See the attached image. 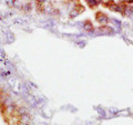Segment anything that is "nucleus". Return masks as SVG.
Returning a JSON list of instances; mask_svg holds the SVG:
<instances>
[{
    "instance_id": "obj_1",
    "label": "nucleus",
    "mask_w": 133,
    "mask_h": 125,
    "mask_svg": "<svg viewBox=\"0 0 133 125\" xmlns=\"http://www.w3.org/2000/svg\"><path fill=\"white\" fill-rule=\"evenodd\" d=\"M95 20H97L99 23H101V24H104V23L110 21L109 17H108L105 13H103L102 11H99V12L95 13Z\"/></svg>"
},
{
    "instance_id": "obj_2",
    "label": "nucleus",
    "mask_w": 133,
    "mask_h": 125,
    "mask_svg": "<svg viewBox=\"0 0 133 125\" xmlns=\"http://www.w3.org/2000/svg\"><path fill=\"white\" fill-rule=\"evenodd\" d=\"M35 5H36V9L39 13H43L45 12V2L44 0H36L35 1Z\"/></svg>"
},
{
    "instance_id": "obj_3",
    "label": "nucleus",
    "mask_w": 133,
    "mask_h": 125,
    "mask_svg": "<svg viewBox=\"0 0 133 125\" xmlns=\"http://www.w3.org/2000/svg\"><path fill=\"white\" fill-rule=\"evenodd\" d=\"M80 8H83V6L80 5V3H78V7H74L73 9L71 10V12H70V18H73V17H76L78 15L82 13V12H83L82 10H78V9H80Z\"/></svg>"
},
{
    "instance_id": "obj_4",
    "label": "nucleus",
    "mask_w": 133,
    "mask_h": 125,
    "mask_svg": "<svg viewBox=\"0 0 133 125\" xmlns=\"http://www.w3.org/2000/svg\"><path fill=\"white\" fill-rule=\"evenodd\" d=\"M99 31L102 32L103 34H109V33L113 32V30H112L109 26H104V24H102L101 27H99Z\"/></svg>"
},
{
    "instance_id": "obj_5",
    "label": "nucleus",
    "mask_w": 133,
    "mask_h": 125,
    "mask_svg": "<svg viewBox=\"0 0 133 125\" xmlns=\"http://www.w3.org/2000/svg\"><path fill=\"white\" fill-rule=\"evenodd\" d=\"M83 28H84V30L88 31V32H91V31L94 30L93 24H92V22H91L90 20H85L84 23H83Z\"/></svg>"
},
{
    "instance_id": "obj_6",
    "label": "nucleus",
    "mask_w": 133,
    "mask_h": 125,
    "mask_svg": "<svg viewBox=\"0 0 133 125\" xmlns=\"http://www.w3.org/2000/svg\"><path fill=\"white\" fill-rule=\"evenodd\" d=\"M87 3L89 5L90 8H95V7H98L99 5V0H87Z\"/></svg>"
},
{
    "instance_id": "obj_7",
    "label": "nucleus",
    "mask_w": 133,
    "mask_h": 125,
    "mask_svg": "<svg viewBox=\"0 0 133 125\" xmlns=\"http://www.w3.org/2000/svg\"><path fill=\"white\" fill-rule=\"evenodd\" d=\"M22 9H23L24 12H29V11L31 10V3L28 2V3H26V5H23L22 6Z\"/></svg>"
},
{
    "instance_id": "obj_8",
    "label": "nucleus",
    "mask_w": 133,
    "mask_h": 125,
    "mask_svg": "<svg viewBox=\"0 0 133 125\" xmlns=\"http://www.w3.org/2000/svg\"><path fill=\"white\" fill-rule=\"evenodd\" d=\"M15 2H16V0H7V1H6V3H7V5L9 6L10 8L15 6Z\"/></svg>"
}]
</instances>
